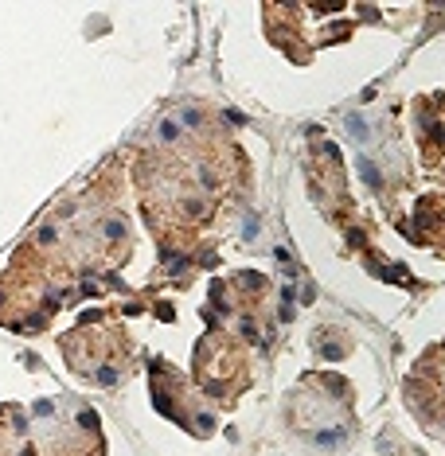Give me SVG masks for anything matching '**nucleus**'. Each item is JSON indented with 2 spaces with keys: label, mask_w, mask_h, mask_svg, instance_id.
Returning <instances> with one entry per match:
<instances>
[{
  "label": "nucleus",
  "mask_w": 445,
  "mask_h": 456,
  "mask_svg": "<svg viewBox=\"0 0 445 456\" xmlns=\"http://www.w3.org/2000/svg\"><path fill=\"white\" fill-rule=\"evenodd\" d=\"M359 176H363V180H367V183H371V187H379V183H383V176H379V172H375V164H371V160H367V156H359Z\"/></svg>",
  "instance_id": "1"
},
{
  "label": "nucleus",
  "mask_w": 445,
  "mask_h": 456,
  "mask_svg": "<svg viewBox=\"0 0 445 456\" xmlns=\"http://www.w3.org/2000/svg\"><path fill=\"white\" fill-rule=\"evenodd\" d=\"M344 125H348V133H351L355 141H367V129H363V117H355V113H351V117H348Z\"/></svg>",
  "instance_id": "2"
},
{
  "label": "nucleus",
  "mask_w": 445,
  "mask_h": 456,
  "mask_svg": "<svg viewBox=\"0 0 445 456\" xmlns=\"http://www.w3.org/2000/svg\"><path fill=\"white\" fill-rule=\"evenodd\" d=\"M317 441H320V445H336V441H344V429H328V433H317Z\"/></svg>",
  "instance_id": "3"
},
{
  "label": "nucleus",
  "mask_w": 445,
  "mask_h": 456,
  "mask_svg": "<svg viewBox=\"0 0 445 456\" xmlns=\"http://www.w3.org/2000/svg\"><path fill=\"white\" fill-rule=\"evenodd\" d=\"M113 378H117V370H113V366H102V370H98V382H102V386H110Z\"/></svg>",
  "instance_id": "4"
},
{
  "label": "nucleus",
  "mask_w": 445,
  "mask_h": 456,
  "mask_svg": "<svg viewBox=\"0 0 445 456\" xmlns=\"http://www.w3.org/2000/svg\"><path fill=\"white\" fill-rule=\"evenodd\" d=\"M78 421H82V429H98V413H90V409H86Z\"/></svg>",
  "instance_id": "5"
},
{
  "label": "nucleus",
  "mask_w": 445,
  "mask_h": 456,
  "mask_svg": "<svg viewBox=\"0 0 445 456\" xmlns=\"http://www.w3.org/2000/svg\"><path fill=\"white\" fill-rule=\"evenodd\" d=\"M160 141H176V125H172V121L160 125Z\"/></svg>",
  "instance_id": "6"
},
{
  "label": "nucleus",
  "mask_w": 445,
  "mask_h": 456,
  "mask_svg": "<svg viewBox=\"0 0 445 456\" xmlns=\"http://www.w3.org/2000/svg\"><path fill=\"white\" fill-rule=\"evenodd\" d=\"M242 234H246V238H254V234H258V218H254V214L246 218V226H242Z\"/></svg>",
  "instance_id": "7"
},
{
  "label": "nucleus",
  "mask_w": 445,
  "mask_h": 456,
  "mask_svg": "<svg viewBox=\"0 0 445 456\" xmlns=\"http://www.w3.org/2000/svg\"><path fill=\"white\" fill-rule=\"evenodd\" d=\"M184 125H188V129L199 125V113H195V109H184Z\"/></svg>",
  "instance_id": "8"
},
{
  "label": "nucleus",
  "mask_w": 445,
  "mask_h": 456,
  "mask_svg": "<svg viewBox=\"0 0 445 456\" xmlns=\"http://www.w3.org/2000/svg\"><path fill=\"white\" fill-rule=\"evenodd\" d=\"M340 355H344V347H340V343H328V347H324V359H340Z\"/></svg>",
  "instance_id": "9"
},
{
  "label": "nucleus",
  "mask_w": 445,
  "mask_h": 456,
  "mask_svg": "<svg viewBox=\"0 0 445 456\" xmlns=\"http://www.w3.org/2000/svg\"><path fill=\"white\" fill-rule=\"evenodd\" d=\"M35 417H51V402H35Z\"/></svg>",
  "instance_id": "10"
}]
</instances>
